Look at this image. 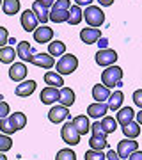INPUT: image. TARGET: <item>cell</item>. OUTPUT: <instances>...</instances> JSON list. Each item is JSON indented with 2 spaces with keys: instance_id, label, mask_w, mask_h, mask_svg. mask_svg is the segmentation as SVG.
Masks as SVG:
<instances>
[{
  "instance_id": "obj_1",
  "label": "cell",
  "mask_w": 142,
  "mask_h": 160,
  "mask_svg": "<svg viewBox=\"0 0 142 160\" xmlns=\"http://www.w3.org/2000/svg\"><path fill=\"white\" fill-rule=\"evenodd\" d=\"M101 84L107 86L108 89H114V87H121L123 86V69L119 66H107V69L101 73Z\"/></svg>"
},
{
  "instance_id": "obj_2",
  "label": "cell",
  "mask_w": 142,
  "mask_h": 160,
  "mask_svg": "<svg viewBox=\"0 0 142 160\" xmlns=\"http://www.w3.org/2000/svg\"><path fill=\"white\" fill-rule=\"evenodd\" d=\"M57 68V73L59 75H71L76 71V68H78V59L75 57L73 53H64V55H61V59L57 61L55 64Z\"/></svg>"
},
{
  "instance_id": "obj_3",
  "label": "cell",
  "mask_w": 142,
  "mask_h": 160,
  "mask_svg": "<svg viewBox=\"0 0 142 160\" xmlns=\"http://www.w3.org/2000/svg\"><path fill=\"white\" fill-rule=\"evenodd\" d=\"M91 132H92V137L89 139V146H91V149H100V151H103L105 148H108L107 133L101 130L100 121H96V123H92L91 125Z\"/></svg>"
},
{
  "instance_id": "obj_4",
  "label": "cell",
  "mask_w": 142,
  "mask_h": 160,
  "mask_svg": "<svg viewBox=\"0 0 142 160\" xmlns=\"http://www.w3.org/2000/svg\"><path fill=\"white\" fill-rule=\"evenodd\" d=\"M84 18L89 27H96V29H100L105 23V12L100 6H87L84 11Z\"/></svg>"
},
{
  "instance_id": "obj_5",
  "label": "cell",
  "mask_w": 142,
  "mask_h": 160,
  "mask_svg": "<svg viewBox=\"0 0 142 160\" xmlns=\"http://www.w3.org/2000/svg\"><path fill=\"white\" fill-rule=\"evenodd\" d=\"M61 137H62V141L66 144H69V146H76V144H80V135L78 130L75 128L73 121H66L62 125V128H61Z\"/></svg>"
},
{
  "instance_id": "obj_6",
  "label": "cell",
  "mask_w": 142,
  "mask_h": 160,
  "mask_svg": "<svg viewBox=\"0 0 142 160\" xmlns=\"http://www.w3.org/2000/svg\"><path fill=\"white\" fill-rule=\"evenodd\" d=\"M94 61H96L98 66H103V68L112 66V64H115V61H117V52H115V50H110V48L98 50Z\"/></svg>"
},
{
  "instance_id": "obj_7",
  "label": "cell",
  "mask_w": 142,
  "mask_h": 160,
  "mask_svg": "<svg viewBox=\"0 0 142 160\" xmlns=\"http://www.w3.org/2000/svg\"><path fill=\"white\" fill-rule=\"evenodd\" d=\"M139 149V142H137L135 139H123V141H119V144H117V155H119L123 160H128V157H130L133 151H137Z\"/></svg>"
},
{
  "instance_id": "obj_8",
  "label": "cell",
  "mask_w": 142,
  "mask_h": 160,
  "mask_svg": "<svg viewBox=\"0 0 142 160\" xmlns=\"http://www.w3.org/2000/svg\"><path fill=\"white\" fill-rule=\"evenodd\" d=\"M28 62L37 66V68H43V69H51L55 66V59L51 57L50 53H34L32 57L28 59Z\"/></svg>"
},
{
  "instance_id": "obj_9",
  "label": "cell",
  "mask_w": 142,
  "mask_h": 160,
  "mask_svg": "<svg viewBox=\"0 0 142 160\" xmlns=\"http://www.w3.org/2000/svg\"><path fill=\"white\" fill-rule=\"evenodd\" d=\"M22 27L23 30H27V32H34L36 29H37V25H39V20H37V16L34 14V11L32 9H27V11L22 12Z\"/></svg>"
},
{
  "instance_id": "obj_10",
  "label": "cell",
  "mask_w": 142,
  "mask_h": 160,
  "mask_svg": "<svg viewBox=\"0 0 142 160\" xmlns=\"http://www.w3.org/2000/svg\"><path fill=\"white\" fill-rule=\"evenodd\" d=\"M68 116H69L68 107H64V105H55V107H51L50 112H48V119H50V123H53V125H59V123H64V121L68 119Z\"/></svg>"
},
{
  "instance_id": "obj_11",
  "label": "cell",
  "mask_w": 142,
  "mask_h": 160,
  "mask_svg": "<svg viewBox=\"0 0 142 160\" xmlns=\"http://www.w3.org/2000/svg\"><path fill=\"white\" fill-rule=\"evenodd\" d=\"M107 112H108L107 102H94L87 107V116L92 118V119H101V118L107 116Z\"/></svg>"
},
{
  "instance_id": "obj_12",
  "label": "cell",
  "mask_w": 142,
  "mask_h": 160,
  "mask_svg": "<svg viewBox=\"0 0 142 160\" xmlns=\"http://www.w3.org/2000/svg\"><path fill=\"white\" fill-rule=\"evenodd\" d=\"M53 39V29H50L48 25H37V29L34 30V41L36 43H50Z\"/></svg>"
},
{
  "instance_id": "obj_13",
  "label": "cell",
  "mask_w": 142,
  "mask_h": 160,
  "mask_svg": "<svg viewBox=\"0 0 142 160\" xmlns=\"http://www.w3.org/2000/svg\"><path fill=\"white\" fill-rule=\"evenodd\" d=\"M9 78L12 82H23L27 78V66L25 62H12L9 68Z\"/></svg>"
},
{
  "instance_id": "obj_14",
  "label": "cell",
  "mask_w": 142,
  "mask_h": 160,
  "mask_svg": "<svg viewBox=\"0 0 142 160\" xmlns=\"http://www.w3.org/2000/svg\"><path fill=\"white\" fill-rule=\"evenodd\" d=\"M100 38H101V30L96 29V27H87V29L80 30V39L85 45H94V43H98Z\"/></svg>"
},
{
  "instance_id": "obj_15",
  "label": "cell",
  "mask_w": 142,
  "mask_h": 160,
  "mask_svg": "<svg viewBox=\"0 0 142 160\" xmlns=\"http://www.w3.org/2000/svg\"><path fill=\"white\" fill-rule=\"evenodd\" d=\"M135 119V110L131 109V107H121L117 110V114H115V121H117V125L125 126L128 125L130 121Z\"/></svg>"
},
{
  "instance_id": "obj_16",
  "label": "cell",
  "mask_w": 142,
  "mask_h": 160,
  "mask_svg": "<svg viewBox=\"0 0 142 160\" xmlns=\"http://www.w3.org/2000/svg\"><path fill=\"white\" fill-rule=\"evenodd\" d=\"M39 100L41 103H45V105H51V103H55L59 100V89L57 87H45L39 94Z\"/></svg>"
},
{
  "instance_id": "obj_17",
  "label": "cell",
  "mask_w": 142,
  "mask_h": 160,
  "mask_svg": "<svg viewBox=\"0 0 142 160\" xmlns=\"http://www.w3.org/2000/svg\"><path fill=\"white\" fill-rule=\"evenodd\" d=\"M34 91H36V82L34 80H23V82H20V86H16V89H14L16 96H20V98L30 96Z\"/></svg>"
},
{
  "instance_id": "obj_18",
  "label": "cell",
  "mask_w": 142,
  "mask_h": 160,
  "mask_svg": "<svg viewBox=\"0 0 142 160\" xmlns=\"http://www.w3.org/2000/svg\"><path fill=\"white\" fill-rule=\"evenodd\" d=\"M73 125H75V128L78 130L80 135H85V133L91 132V123H89V118H87L85 114L75 116L73 118Z\"/></svg>"
},
{
  "instance_id": "obj_19",
  "label": "cell",
  "mask_w": 142,
  "mask_h": 160,
  "mask_svg": "<svg viewBox=\"0 0 142 160\" xmlns=\"http://www.w3.org/2000/svg\"><path fill=\"white\" fill-rule=\"evenodd\" d=\"M32 11H34V14L37 16L41 25H46V22L50 20V11H48V7H45L39 0H36L34 4H32Z\"/></svg>"
},
{
  "instance_id": "obj_20",
  "label": "cell",
  "mask_w": 142,
  "mask_h": 160,
  "mask_svg": "<svg viewBox=\"0 0 142 160\" xmlns=\"http://www.w3.org/2000/svg\"><path fill=\"white\" fill-rule=\"evenodd\" d=\"M57 102L64 105V107H71L75 103V91L69 89V87H61L59 89V100Z\"/></svg>"
},
{
  "instance_id": "obj_21",
  "label": "cell",
  "mask_w": 142,
  "mask_h": 160,
  "mask_svg": "<svg viewBox=\"0 0 142 160\" xmlns=\"http://www.w3.org/2000/svg\"><path fill=\"white\" fill-rule=\"evenodd\" d=\"M123 100H125V94H123V91H114V92H110V98L107 100L108 110L117 112V110L121 109V105H123Z\"/></svg>"
},
{
  "instance_id": "obj_22",
  "label": "cell",
  "mask_w": 142,
  "mask_h": 160,
  "mask_svg": "<svg viewBox=\"0 0 142 160\" xmlns=\"http://www.w3.org/2000/svg\"><path fill=\"white\" fill-rule=\"evenodd\" d=\"M45 82H46V86H50V87H57V89L64 87L62 75H59L57 71H46L45 73Z\"/></svg>"
},
{
  "instance_id": "obj_23",
  "label": "cell",
  "mask_w": 142,
  "mask_h": 160,
  "mask_svg": "<svg viewBox=\"0 0 142 160\" xmlns=\"http://www.w3.org/2000/svg\"><path fill=\"white\" fill-rule=\"evenodd\" d=\"M7 119H9L11 126L16 132L22 130V128H25V125H27V116L23 114V112H14V114H9V116H7Z\"/></svg>"
},
{
  "instance_id": "obj_24",
  "label": "cell",
  "mask_w": 142,
  "mask_h": 160,
  "mask_svg": "<svg viewBox=\"0 0 142 160\" xmlns=\"http://www.w3.org/2000/svg\"><path fill=\"white\" fill-rule=\"evenodd\" d=\"M16 55L22 59L23 62H28V59L34 55V53H32V46L28 45V41H20V43H18Z\"/></svg>"
},
{
  "instance_id": "obj_25",
  "label": "cell",
  "mask_w": 142,
  "mask_h": 160,
  "mask_svg": "<svg viewBox=\"0 0 142 160\" xmlns=\"http://www.w3.org/2000/svg\"><path fill=\"white\" fill-rule=\"evenodd\" d=\"M92 98L96 102H107L110 98V89L107 86H103V84H96L92 87Z\"/></svg>"
},
{
  "instance_id": "obj_26",
  "label": "cell",
  "mask_w": 142,
  "mask_h": 160,
  "mask_svg": "<svg viewBox=\"0 0 142 160\" xmlns=\"http://www.w3.org/2000/svg\"><path fill=\"white\" fill-rule=\"evenodd\" d=\"M16 57H18V55H16V50H14L12 46H2V48H0V62L12 64Z\"/></svg>"
},
{
  "instance_id": "obj_27",
  "label": "cell",
  "mask_w": 142,
  "mask_h": 160,
  "mask_svg": "<svg viewBox=\"0 0 142 160\" xmlns=\"http://www.w3.org/2000/svg\"><path fill=\"white\" fill-rule=\"evenodd\" d=\"M48 53H50L51 57H61V55H64L66 53V43H62V41H50L48 43Z\"/></svg>"
},
{
  "instance_id": "obj_28",
  "label": "cell",
  "mask_w": 142,
  "mask_h": 160,
  "mask_svg": "<svg viewBox=\"0 0 142 160\" xmlns=\"http://www.w3.org/2000/svg\"><path fill=\"white\" fill-rule=\"evenodd\" d=\"M123 133H125L126 139H137L140 135V125L137 121H130L128 125L123 126Z\"/></svg>"
},
{
  "instance_id": "obj_29",
  "label": "cell",
  "mask_w": 142,
  "mask_h": 160,
  "mask_svg": "<svg viewBox=\"0 0 142 160\" xmlns=\"http://www.w3.org/2000/svg\"><path fill=\"white\" fill-rule=\"evenodd\" d=\"M82 20H84V11H82V7L76 6V4L69 7V18H68L69 25H78Z\"/></svg>"
},
{
  "instance_id": "obj_30",
  "label": "cell",
  "mask_w": 142,
  "mask_h": 160,
  "mask_svg": "<svg viewBox=\"0 0 142 160\" xmlns=\"http://www.w3.org/2000/svg\"><path fill=\"white\" fill-rule=\"evenodd\" d=\"M100 126H101V130L108 135V133H114V132L117 130V121L114 119L112 116H105L100 121Z\"/></svg>"
},
{
  "instance_id": "obj_31",
  "label": "cell",
  "mask_w": 142,
  "mask_h": 160,
  "mask_svg": "<svg viewBox=\"0 0 142 160\" xmlns=\"http://www.w3.org/2000/svg\"><path fill=\"white\" fill-rule=\"evenodd\" d=\"M2 11L7 16H14L20 11V0H4L2 2Z\"/></svg>"
},
{
  "instance_id": "obj_32",
  "label": "cell",
  "mask_w": 142,
  "mask_h": 160,
  "mask_svg": "<svg viewBox=\"0 0 142 160\" xmlns=\"http://www.w3.org/2000/svg\"><path fill=\"white\" fill-rule=\"evenodd\" d=\"M69 18V9H51L50 11V20L53 23H64Z\"/></svg>"
},
{
  "instance_id": "obj_33",
  "label": "cell",
  "mask_w": 142,
  "mask_h": 160,
  "mask_svg": "<svg viewBox=\"0 0 142 160\" xmlns=\"http://www.w3.org/2000/svg\"><path fill=\"white\" fill-rule=\"evenodd\" d=\"M55 160H76V153L73 149L69 148H64V149H59L55 155Z\"/></svg>"
},
{
  "instance_id": "obj_34",
  "label": "cell",
  "mask_w": 142,
  "mask_h": 160,
  "mask_svg": "<svg viewBox=\"0 0 142 160\" xmlns=\"http://www.w3.org/2000/svg\"><path fill=\"white\" fill-rule=\"evenodd\" d=\"M85 160H107V155L100 151V149H89V151H85L84 155Z\"/></svg>"
},
{
  "instance_id": "obj_35",
  "label": "cell",
  "mask_w": 142,
  "mask_h": 160,
  "mask_svg": "<svg viewBox=\"0 0 142 160\" xmlns=\"http://www.w3.org/2000/svg\"><path fill=\"white\" fill-rule=\"evenodd\" d=\"M11 148H12V141H11V137L0 132V151H2V153H6V151H9Z\"/></svg>"
},
{
  "instance_id": "obj_36",
  "label": "cell",
  "mask_w": 142,
  "mask_h": 160,
  "mask_svg": "<svg viewBox=\"0 0 142 160\" xmlns=\"http://www.w3.org/2000/svg\"><path fill=\"white\" fill-rule=\"evenodd\" d=\"M0 132L6 133V135H11V133H14L16 130L11 126V123H9L7 118H0Z\"/></svg>"
},
{
  "instance_id": "obj_37",
  "label": "cell",
  "mask_w": 142,
  "mask_h": 160,
  "mask_svg": "<svg viewBox=\"0 0 142 160\" xmlns=\"http://www.w3.org/2000/svg\"><path fill=\"white\" fill-rule=\"evenodd\" d=\"M69 7H71V0H55L51 9H69Z\"/></svg>"
},
{
  "instance_id": "obj_38",
  "label": "cell",
  "mask_w": 142,
  "mask_h": 160,
  "mask_svg": "<svg viewBox=\"0 0 142 160\" xmlns=\"http://www.w3.org/2000/svg\"><path fill=\"white\" fill-rule=\"evenodd\" d=\"M7 41H9V32H7L6 27H2V25H0V48H2V46H6Z\"/></svg>"
},
{
  "instance_id": "obj_39",
  "label": "cell",
  "mask_w": 142,
  "mask_h": 160,
  "mask_svg": "<svg viewBox=\"0 0 142 160\" xmlns=\"http://www.w3.org/2000/svg\"><path fill=\"white\" fill-rule=\"evenodd\" d=\"M9 114H11V107H9V103H6V102L0 100V118H7Z\"/></svg>"
},
{
  "instance_id": "obj_40",
  "label": "cell",
  "mask_w": 142,
  "mask_h": 160,
  "mask_svg": "<svg viewBox=\"0 0 142 160\" xmlns=\"http://www.w3.org/2000/svg\"><path fill=\"white\" fill-rule=\"evenodd\" d=\"M133 103H135L139 109H142V89H137L133 92Z\"/></svg>"
},
{
  "instance_id": "obj_41",
  "label": "cell",
  "mask_w": 142,
  "mask_h": 160,
  "mask_svg": "<svg viewBox=\"0 0 142 160\" xmlns=\"http://www.w3.org/2000/svg\"><path fill=\"white\" fill-rule=\"evenodd\" d=\"M107 160H123V158H121L119 155H117V151H114V149H110V151L107 153Z\"/></svg>"
},
{
  "instance_id": "obj_42",
  "label": "cell",
  "mask_w": 142,
  "mask_h": 160,
  "mask_svg": "<svg viewBox=\"0 0 142 160\" xmlns=\"http://www.w3.org/2000/svg\"><path fill=\"white\" fill-rule=\"evenodd\" d=\"M92 2L94 0H75V4L80 7H87V6H92Z\"/></svg>"
},
{
  "instance_id": "obj_43",
  "label": "cell",
  "mask_w": 142,
  "mask_h": 160,
  "mask_svg": "<svg viewBox=\"0 0 142 160\" xmlns=\"http://www.w3.org/2000/svg\"><path fill=\"white\" fill-rule=\"evenodd\" d=\"M98 41H100V43H98L100 50H103V48H108V39H107V38H103V36H101V38H100Z\"/></svg>"
},
{
  "instance_id": "obj_44",
  "label": "cell",
  "mask_w": 142,
  "mask_h": 160,
  "mask_svg": "<svg viewBox=\"0 0 142 160\" xmlns=\"http://www.w3.org/2000/svg\"><path fill=\"white\" fill-rule=\"evenodd\" d=\"M128 160H142V151H139V149H137V151H133V153L128 157Z\"/></svg>"
},
{
  "instance_id": "obj_45",
  "label": "cell",
  "mask_w": 142,
  "mask_h": 160,
  "mask_svg": "<svg viewBox=\"0 0 142 160\" xmlns=\"http://www.w3.org/2000/svg\"><path fill=\"white\" fill-rule=\"evenodd\" d=\"M100 6H103V7H108V6H112L114 4V0H96Z\"/></svg>"
},
{
  "instance_id": "obj_46",
  "label": "cell",
  "mask_w": 142,
  "mask_h": 160,
  "mask_svg": "<svg viewBox=\"0 0 142 160\" xmlns=\"http://www.w3.org/2000/svg\"><path fill=\"white\" fill-rule=\"evenodd\" d=\"M39 2H41L45 7H51L53 4H55V0H39Z\"/></svg>"
},
{
  "instance_id": "obj_47",
  "label": "cell",
  "mask_w": 142,
  "mask_h": 160,
  "mask_svg": "<svg viewBox=\"0 0 142 160\" xmlns=\"http://www.w3.org/2000/svg\"><path fill=\"white\" fill-rule=\"evenodd\" d=\"M135 119H137V123L142 126V109H140V112H139V114H135Z\"/></svg>"
},
{
  "instance_id": "obj_48",
  "label": "cell",
  "mask_w": 142,
  "mask_h": 160,
  "mask_svg": "<svg viewBox=\"0 0 142 160\" xmlns=\"http://www.w3.org/2000/svg\"><path fill=\"white\" fill-rule=\"evenodd\" d=\"M0 160H7V157H6V153H2V151H0Z\"/></svg>"
},
{
  "instance_id": "obj_49",
  "label": "cell",
  "mask_w": 142,
  "mask_h": 160,
  "mask_svg": "<svg viewBox=\"0 0 142 160\" xmlns=\"http://www.w3.org/2000/svg\"><path fill=\"white\" fill-rule=\"evenodd\" d=\"M2 2H4V0H0V6H2Z\"/></svg>"
}]
</instances>
